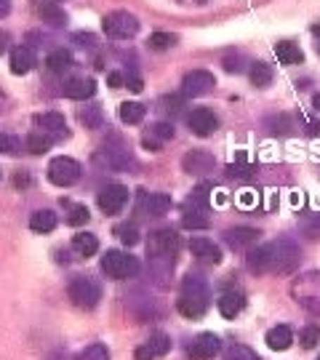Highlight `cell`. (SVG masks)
Segmentation results:
<instances>
[{
	"label": "cell",
	"mask_w": 320,
	"mask_h": 360,
	"mask_svg": "<svg viewBox=\"0 0 320 360\" xmlns=\"http://www.w3.org/2000/svg\"><path fill=\"white\" fill-rule=\"evenodd\" d=\"M267 126L272 134H288V129H291V123H288V117L286 115H272L267 117Z\"/></svg>",
	"instance_id": "obj_44"
},
{
	"label": "cell",
	"mask_w": 320,
	"mask_h": 360,
	"mask_svg": "<svg viewBox=\"0 0 320 360\" xmlns=\"http://www.w3.org/2000/svg\"><path fill=\"white\" fill-rule=\"evenodd\" d=\"M224 360H259V355L251 347H245V345H232L224 352Z\"/></svg>",
	"instance_id": "obj_40"
},
{
	"label": "cell",
	"mask_w": 320,
	"mask_h": 360,
	"mask_svg": "<svg viewBox=\"0 0 320 360\" xmlns=\"http://www.w3.org/2000/svg\"><path fill=\"white\" fill-rule=\"evenodd\" d=\"M126 89H131L134 94H139L144 89V83H141V77H126Z\"/></svg>",
	"instance_id": "obj_49"
},
{
	"label": "cell",
	"mask_w": 320,
	"mask_h": 360,
	"mask_svg": "<svg viewBox=\"0 0 320 360\" xmlns=\"http://www.w3.org/2000/svg\"><path fill=\"white\" fill-rule=\"evenodd\" d=\"M72 251H75L77 257H94L96 251H99V240H96V235H91V232H77L75 238H72Z\"/></svg>",
	"instance_id": "obj_26"
},
{
	"label": "cell",
	"mask_w": 320,
	"mask_h": 360,
	"mask_svg": "<svg viewBox=\"0 0 320 360\" xmlns=\"http://www.w3.org/2000/svg\"><path fill=\"white\" fill-rule=\"evenodd\" d=\"M174 206L171 195L166 193H141L139 203H136V211L141 217H166L168 211Z\"/></svg>",
	"instance_id": "obj_11"
},
{
	"label": "cell",
	"mask_w": 320,
	"mask_h": 360,
	"mask_svg": "<svg viewBox=\"0 0 320 360\" xmlns=\"http://www.w3.org/2000/svg\"><path fill=\"white\" fill-rule=\"evenodd\" d=\"M248 75H251V83H254L256 89H267L269 83H272V67L267 62H254L251 70H248Z\"/></svg>",
	"instance_id": "obj_31"
},
{
	"label": "cell",
	"mask_w": 320,
	"mask_h": 360,
	"mask_svg": "<svg viewBox=\"0 0 320 360\" xmlns=\"http://www.w3.org/2000/svg\"><path fill=\"white\" fill-rule=\"evenodd\" d=\"M117 115H120V120L128 123V126H136V123H141L144 115H147V107H144L141 102H123Z\"/></svg>",
	"instance_id": "obj_28"
},
{
	"label": "cell",
	"mask_w": 320,
	"mask_h": 360,
	"mask_svg": "<svg viewBox=\"0 0 320 360\" xmlns=\"http://www.w3.org/2000/svg\"><path fill=\"white\" fill-rule=\"evenodd\" d=\"M181 168L187 171V174H195V176H203L208 171H214L217 168V158L211 153H205V150H192L181 158Z\"/></svg>",
	"instance_id": "obj_15"
},
{
	"label": "cell",
	"mask_w": 320,
	"mask_h": 360,
	"mask_svg": "<svg viewBox=\"0 0 320 360\" xmlns=\"http://www.w3.org/2000/svg\"><path fill=\"white\" fill-rule=\"evenodd\" d=\"M32 123H35V129L46 131L49 136H67V120H64V115H59V112H43V115H35L32 117Z\"/></svg>",
	"instance_id": "obj_20"
},
{
	"label": "cell",
	"mask_w": 320,
	"mask_h": 360,
	"mask_svg": "<svg viewBox=\"0 0 320 360\" xmlns=\"http://www.w3.org/2000/svg\"><path fill=\"white\" fill-rule=\"evenodd\" d=\"M291 294H294L296 304L312 312V315H320V272H307L302 275L294 285H291Z\"/></svg>",
	"instance_id": "obj_4"
},
{
	"label": "cell",
	"mask_w": 320,
	"mask_h": 360,
	"mask_svg": "<svg viewBox=\"0 0 320 360\" xmlns=\"http://www.w3.org/2000/svg\"><path fill=\"white\" fill-rule=\"evenodd\" d=\"M67 296L70 302L80 309H94L99 302H102V285L96 283L94 278H72L70 285H67Z\"/></svg>",
	"instance_id": "obj_3"
},
{
	"label": "cell",
	"mask_w": 320,
	"mask_h": 360,
	"mask_svg": "<svg viewBox=\"0 0 320 360\" xmlns=\"http://www.w3.org/2000/svg\"><path fill=\"white\" fill-rule=\"evenodd\" d=\"M75 43L80 46V49H94V46H96V38H94V35H89V32H77Z\"/></svg>",
	"instance_id": "obj_46"
},
{
	"label": "cell",
	"mask_w": 320,
	"mask_h": 360,
	"mask_svg": "<svg viewBox=\"0 0 320 360\" xmlns=\"http://www.w3.org/2000/svg\"><path fill=\"white\" fill-rule=\"evenodd\" d=\"M264 248H267V272L286 275V272H294V267L299 264V245L291 238H278Z\"/></svg>",
	"instance_id": "obj_2"
},
{
	"label": "cell",
	"mask_w": 320,
	"mask_h": 360,
	"mask_svg": "<svg viewBox=\"0 0 320 360\" xmlns=\"http://www.w3.org/2000/svg\"><path fill=\"white\" fill-rule=\"evenodd\" d=\"M208 285H205L203 278H198V275H187L184 281H181V294L177 299V307L184 318H190V321H198V318H203L205 309H208Z\"/></svg>",
	"instance_id": "obj_1"
},
{
	"label": "cell",
	"mask_w": 320,
	"mask_h": 360,
	"mask_svg": "<svg viewBox=\"0 0 320 360\" xmlns=\"http://www.w3.org/2000/svg\"><path fill=\"white\" fill-rule=\"evenodd\" d=\"M56 227V214L49 208H40L30 217V230L32 232H51Z\"/></svg>",
	"instance_id": "obj_29"
},
{
	"label": "cell",
	"mask_w": 320,
	"mask_h": 360,
	"mask_svg": "<svg viewBox=\"0 0 320 360\" xmlns=\"http://www.w3.org/2000/svg\"><path fill=\"white\" fill-rule=\"evenodd\" d=\"M107 86L120 89V86H126V77L120 75V72H107Z\"/></svg>",
	"instance_id": "obj_47"
},
{
	"label": "cell",
	"mask_w": 320,
	"mask_h": 360,
	"mask_svg": "<svg viewBox=\"0 0 320 360\" xmlns=\"http://www.w3.org/2000/svg\"><path fill=\"white\" fill-rule=\"evenodd\" d=\"M187 126L195 136H211L214 131L219 129V117L208 110V107H198V110H192L190 115H187Z\"/></svg>",
	"instance_id": "obj_13"
},
{
	"label": "cell",
	"mask_w": 320,
	"mask_h": 360,
	"mask_svg": "<svg viewBox=\"0 0 320 360\" xmlns=\"http://www.w3.org/2000/svg\"><path fill=\"white\" fill-rule=\"evenodd\" d=\"M245 307V299L243 294H238V291H224V294L217 299V309L222 312V318H235V315H241Z\"/></svg>",
	"instance_id": "obj_21"
},
{
	"label": "cell",
	"mask_w": 320,
	"mask_h": 360,
	"mask_svg": "<svg viewBox=\"0 0 320 360\" xmlns=\"http://www.w3.org/2000/svg\"><path fill=\"white\" fill-rule=\"evenodd\" d=\"M96 203H99V208L107 217H115V214H120L126 208L128 187H123V184H107V187H102V193L96 195Z\"/></svg>",
	"instance_id": "obj_9"
},
{
	"label": "cell",
	"mask_w": 320,
	"mask_h": 360,
	"mask_svg": "<svg viewBox=\"0 0 320 360\" xmlns=\"http://www.w3.org/2000/svg\"><path fill=\"white\" fill-rule=\"evenodd\" d=\"M94 160L107 166L110 171H134V168H136V160H134L131 153L123 150V147H104L102 153H96Z\"/></svg>",
	"instance_id": "obj_12"
},
{
	"label": "cell",
	"mask_w": 320,
	"mask_h": 360,
	"mask_svg": "<svg viewBox=\"0 0 320 360\" xmlns=\"http://www.w3.org/2000/svg\"><path fill=\"white\" fill-rule=\"evenodd\" d=\"M35 67V53L27 46H16L11 51V72L13 75H27Z\"/></svg>",
	"instance_id": "obj_23"
},
{
	"label": "cell",
	"mask_w": 320,
	"mask_h": 360,
	"mask_svg": "<svg viewBox=\"0 0 320 360\" xmlns=\"http://www.w3.org/2000/svg\"><path fill=\"white\" fill-rule=\"evenodd\" d=\"M166 110L177 115V112L181 110V96H168V99H166Z\"/></svg>",
	"instance_id": "obj_48"
},
{
	"label": "cell",
	"mask_w": 320,
	"mask_h": 360,
	"mask_svg": "<svg viewBox=\"0 0 320 360\" xmlns=\"http://www.w3.org/2000/svg\"><path fill=\"white\" fill-rule=\"evenodd\" d=\"M75 360H110V349H107V345L96 342V345H89L86 349H80Z\"/></svg>",
	"instance_id": "obj_37"
},
{
	"label": "cell",
	"mask_w": 320,
	"mask_h": 360,
	"mask_svg": "<svg viewBox=\"0 0 320 360\" xmlns=\"http://www.w3.org/2000/svg\"><path fill=\"white\" fill-rule=\"evenodd\" d=\"M245 264H248V270H251V272H259V275H264V272H267V248H264V245L248 248Z\"/></svg>",
	"instance_id": "obj_33"
},
{
	"label": "cell",
	"mask_w": 320,
	"mask_h": 360,
	"mask_svg": "<svg viewBox=\"0 0 320 360\" xmlns=\"http://www.w3.org/2000/svg\"><path fill=\"white\" fill-rule=\"evenodd\" d=\"M62 94L67 99H77V102H86L96 94V83L91 77H70L62 86Z\"/></svg>",
	"instance_id": "obj_19"
},
{
	"label": "cell",
	"mask_w": 320,
	"mask_h": 360,
	"mask_svg": "<svg viewBox=\"0 0 320 360\" xmlns=\"http://www.w3.org/2000/svg\"><path fill=\"white\" fill-rule=\"evenodd\" d=\"M102 30L107 32V38L128 40L139 32V19L128 11H113L102 19Z\"/></svg>",
	"instance_id": "obj_6"
},
{
	"label": "cell",
	"mask_w": 320,
	"mask_h": 360,
	"mask_svg": "<svg viewBox=\"0 0 320 360\" xmlns=\"http://www.w3.org/2000/svg\"><path fill=\"white\" fill-rule=\"evenodd\" d=\"M190 251L192 257L198 262H203V264H219L222 262V248L214 240H208V238H192Z\"/></svg>",
	"instance_id": "obj_18"
},
{
	"label": "cell",
	"mask_w": 320,
	"mask_h": 360,
	"mask_svg": "<svg viewBox=\"0 0 320 360\" xmlns=\"http://www.w3.org/2000/svg\"><path fill=\"white\" fill-rule=\"evenodd\" d=\"M51 144H53V136H49L46 131H32V134H30V136L25 139V147L32 155L49 153V150H51Z\"/></svg>",
	"instance_id": "obj_30"
},
{
	"label": "cell",
	"mask_w": 320,
	"mask_h": 360,
	"mask_svg": "<svg viewBox=\"0 0 320 360\" xmlns=\"http://www.w3.org/2000/svg\"><path fill=\"white\" fill-rule=\"evenodd\" d=\"M38 13H40V19H43V22H49L51 27L67 25V13H64V8L56 3V0H40Z\"/></svg>",
	"instance_id": "obj_22"
},
{
	"label": "cell",
	"mask_w": 320,
	"mask_h": 360,
	"mask_svg": "<svg viewBox=\"0 0 320 360\" xmlns=\"http://www.w3.org/2000/svg\"><path fill=\"white\" fill-rule=\"evenodd\" d=\"M13 184H16V187H27V184H30V176H27V174H16Z\"/></svg>",
	"instance_id": "obj_50"
},
{
	"label": "cell",
	"mask_w": 320,
	"mask_h": 360,
	"mask_svg": "<svg viewBox=\"0 0 320 360\" xmlns=\"http://www.w3.org/2000/svg\"><path fill=\"white\" fill-rule=\"evenodd\" d=\"M181 224H184V230H208L211 219L205 217L200 208H187L184 217H181Z\"/></svg>",
	"instance_id": "obj_32"
},
{
	"label": "cell",
	"mask_w": 320,
	"mask_h": 360,
	"mask_svg": "<svg viewBox=\"0 0 320 360\" xmlns=\"http://www.w3.org/2000/svg\"><path fill=\"white\" fill-rule=\"evenodd\" d=\"M318 49H320V43H318Z\"/></svg>",
	"instance_id": "obj_55"
},
{
	"label": "cell",
	"mask_w": 320,
	"mask_h": 360,
	"mask_svg": "<svg viewBox=\"0 0 320 360\" xmlns=\"http://www.w3.org/2000/svg\"><path fill=\"white\" fill-rule=\"evenodd\" d=\"M8 8H11V0H0V16H6Z\"/></svg>",
	"instance_id": "obj_51"
},
{
	"label": "cell",
	"mask_w": 320,
	"mask_h": 360,
	"mask_svg": "<svg viewBox=\"0 0 320 360\" xmlns=\"http://www.w3.org/2000/svg\"><path fill=\"white\" fill-rule=\"evenodd\" d=\"M115 232H117V238L123 240V245H136V243H139V230H136L134 224H120Z\"/></svg>",
	"instance_id": "obj_42"
},
{
	"label": "cell",
	"mask_w": 320,
	"mask_h": 360,
	"mask_svg": "<svg viewBox=\"0 0 320 360\" xmlns=\"http://www.w3.org/2000/svg\"><path fill=\"white\" fill-rule=\"evenodd\" d=\"M264 342H267L269 349H278V352H283V349H288L291 345H294V331H291L288 326H275V328H269V331H267Z\"/></svg>",
	"instance_id": "obj_24"
},
{
	"label": "cell",
	"mask_w": 320,
	"mask_h": 360,
	"mask_svg": "<svg viewBox=\"0 0 320 360\" xmlns=\"http://www.w3.org/2000/svg\"><path fill=\"white\" fill-rule=\"evenodd\" d=\"M46 67H49L51 72H56V75H62V72H67V70L72 67V53L67 51V49H53V51L49 53V59H46Z\"/></svg>",
	"instance_id": "obj_27"
},
{
	"label": "cell",
	"mask_w": 320,
	"mask_h": 360,
	"mask_svg": "<svg viewBox=\"0 0 320 360\" xmlns=\"http://www.w3.org/2000/svg\"><path fill=\"white\" fill-rule=\"evenodd\" d=\"M219 349H222V342H219L217 334H200L192 339V345L187 347V355L192 360H211L217 358Z\"/></svg>",
	"instance_id": "obj_16"
},
{
	"label": "cell",
	"mask_w": 320,
	"mask_h": 360,
	"mask_svg": "<svg viewBox=\"0 0 320 360\" xmlns=\"http://www.w3.org/2000/svg\"><path fill=\"white\" fill-rule=\"evenodd\" d=\"M275 56H278V62L281 65H302L305 62V53H302V49L296 46V43H291V40H281V43H275Z\"/></svg>",
	"instance_id": "obj_25"
},
{
	"label": "cell",
	"mask_w": 320,
	"mask_h": 360,
	"mask_svg": "<svg viewBox=\"0 0 320 360\" xmlns=\"http://www.w3.org/2000/svg\"><path fill=\"white\" fill-rule=\"evenodd\" d=\"M174 43H177V38H174L171 32H153L150 40H147V46H150L153 51H166V49H171Z\"/></svg>",
	"instance_id": "obj_38"
},
{
	"label": "cell",
	"mask_w": 320,
	"mask_h": 360,
	"mask_svg": "<svg viewBox=\"0 0 320 360\" xmlns=\"http://www.w3.org/2000/svg\"><path fill=\"white\" fill-rule=\"evenodd\" d=\"M211 203V184H200L198 190H192V195L187 198V208H200L205 211Z\"/></svg>",
	"instance_id": "obj_36"
},
{
	"label": "cell",
	"mask_w": 320,
	"mask_h": 360,
	"mask_svg": "<svg viewBox=\"0 0 320 360\" xmlns=\"http://www.w3.org/2000/svg\"><path fill=\"white\" fill-rule=\"evenodd\" d=\"M22 150V144H19V139L16 136H11V134H0V153L3 155H16Z\"/></svg>",
	"instance_id": "obj_43"
},
{
	"label": "cell",
	"mask_w": 320,
	"mask_h": 360,
	"mask_svg": "<svg viewBox=\"0 0 320 360\" xmlns=\"http://www.w3.org/2000/svg\"><path fill=\"white\" fill-rule=\"evenodd\" d=\"M102 272L113 281H128L139 272V262L123 251H107L102 257Z\"/></svg>",
	"instance_id": "obj_5"
},
{
	"label": "cell",
	"mask_w": 320,
	"mask_h": 360,
	"mask_svg": "<svg viewBox=\"0 0 320 360\" xmlns=\"http://www.w3.org/2000/svg\"><path fill=\"white\" fill-rule=\"evenodd\" d=\"M214 86H217V77L211 75L208 70H192L181 80V96H187V99L205 96V94L214 91Z\"/></svg>",
	"instance_id": "obj_8"
},
{
	"label": "cell",
	"mask_w": 320,
	"mask_h": 360,
	"mask_svg": "<svg viewBox=\"0 0 320 360\" xmlns=\"http://www.w3.org/2000/svg\"><path fill=\"white\" fill-rule=\"evenodd\" d=\"M153 136L160 139V142H168V139H174V126H171V123H155Z\"/></svg>",
	"instance_id": "obj_45"
},
{
	"label": "cell",
	"mask_w": 320,
	"mask_h": 360,
	"mask_svg": "<svg viewBox=\"0 0 320 360\" xmlns=\"http://www.w3.org/2000/svg\"><path fill=\"white\" fill-rule=\"evenodd\" d=\"M312 107H315V112H320V94L312 96Z\"/></svg>",
	"instance_id": "obj_53"
},
{
	"label": "cell",
	"mask_w": 320,
	"mask_h": 360,
	"mask_svg": "<svg viewBox=\"0 0 320 360\" xmlns=\"http://www.w3.org/2000/svg\"><path fill=\"white\" fill-rule=\"evenodd\" d=\"M171 352V336L163 334V331H158V334H153L141 347H136V352H134V358L136 360H158L163 358V355H168Z\"/></svg>",
	"instance_id": "obj_14"
},
{
	"label": "cell",
	"mask_w": 320,
	"mask_h": 360,
	"mask_svg": "<svg viewBox=\"0 0 320 360\" xmlns=\"http://www.w3.org/2000/svg\"><path fill=\"white\" fill-rule=\"evenodd\" d=\"M6 49H8V35H6V32H0V53L6 51Z\"/></svg>",
	"instance_id": "obj_52"
},
{
	"label": "cell",
	"mask_w": 320,
	"mask_h": 360,
	"mask_svg": "<svg viewBox=\"0 0 320 360\" xmlns=\"http://www.w3.org/2000/svg\"><path fill=\"white\" fill-rule=\"evenodd\" d=\"M259 235L262 232L254 230V227H232V230L224 232V243L230 245L232 251H248L259 243Z\"/></svg>",
	"instance_id": "obj_17"
},
{
	"label": "cell",
	"mask_w": 320,
	"mask_h": 360,
	"mask_svg": "<svg viewBox=\"0 0 320 360\" xmlns=\"http://www.w3.org/2000/svg\"><path fill=\"white\" fill-rule=\"evenodd\" d=\"M318 360H320V358H318Z\"/></svg>",
	"instance_id": "obj_56"
},
{
	"label": "cell",
	"mask_w": 320,
	"mask_h": 360,
	"mask_svg": "<svg viewBox=\"0 0 320 360\" xmlns=\"http://www.w3.org/2000/svg\"><path fill=\"white\" fill-rule=\"evenodd\" d=\"M80 179V163L67 158V155H59L49 163V181L56 184V187H70Z\"/></svg>",
	"instance_id": "obj_7"
},
{
	"label": "cell",
	"mask_w": 320,
	"mask_h": 360,
	"mask_svg": "<svg viewBox=\"0 0 320 360\" xmlns=\"http://www.w3.org/2000/svg\"><path fill=\"white\" fill-rule=\"evenodd\" d=\"M89 219H91L89 208H86V206H72V208H70V214H67V224H70V227H80V224H86Z\"/></svg>",
	"instance_id": "obj_41"
},
{
	"label": "cell",
	"mask_w": 320,
	"mask_h": 360,
	"mask_svg": "<svg viewBox=\"0 0 320 360\" xmlns=\"http://www.w3.org/2000/svg\"><path fill=\"white\" fill-rule=\"evenodd\" d=\"M77 117H80V123H83L86 129H102L104 112H102V107H83V110L77 112Z\"/></svg>",
	"instance_id": "obj_35"
},
{
	"label": "cell",
	"mask_w": 320,
	"mask_h": 360,
	"mask_svg": "<svg viewBox=\"0 0 320 360\" xmlns=\"http://www.w3.org/2000/svg\"><path fill=\"white\" fill-rule=\"evenodd\" d=\"M179 251V235L174 230H158L150 235L147 254L150 257H177Z\"/></svg>",
	"instance_id": "obj_10"
},
{
	"label": "cell",
	"mask_w": 320,
	"mask_h": 360,
	"mask_svg": "<svg viewBox=\"0 0 320 360\" xmlns=\"http://www.w3.org/2000/svg\"><path fill=\"white\" fill-rule=\"evenodd\" d=\"M299 342H302V347L305 349L315 347V345L320 342V326H305V328L299 331Z\"/></svg>",
	"instance_id": "obj_39"
},
{
	"label": "cell",
	"mask_w": 320,
	"mask_h": 360,
	"mask_svg": "<svg viewBox=\"0 0 320 360\" xmlns=\"http://www.w3.org/2000/svg\"><path fill=\"white\" fill-rule=\"evenodd\" d=\"M312 32H315V35H320V25H315V27H312Z\"/></svg>",
	"instance_id": "obj_54"
},
{
	"label": "cell",
	"mask_w": 320,
	"mask_h": 360,
	"mask_svg": "<svg viewBox=\"0 0 320 360\" xmlns=\"http://www.w3.org/2000/svg\"><path fill=\"white\" fill-rule=\"evenodd\" d=\"M256 168L248 163V158H245L243 153L235 158V163H230V168H227V174H230L232 179H251L254 176Z\"/></svg>",
	"instance_id": "obj_34"
}]
</instances>
